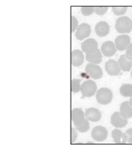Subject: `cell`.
I'll return each mask as SVG.
<instances>
[{"label": "cell", "instance_id": "cell-1", "mask_svg": "<svg viewBox=\"0 0 132 148\" xmlns=\"http://www.w3.org/2000/svg\"><path fill=\"white\" fill-rule=\"evenodd\" d=\"M116 30L121 34H128L132 30V20L127 16L118 17L116 22Z\"/></svg>", "mask_w": 132, "mask_h": 148}, {"label": "cell", "instance_id": "cell-2", "mask_svg": "<svg viewBox=\"0 0 132 148\" xmlns=\"http://www.w3.org/2000/svg\"><path fill=\"white\" fill-rule=\"evenodd\" d=\"M113 92L107 88H102L96 92V100L101 105H108L113 100Z\"/></svg>", "mask_w": 132, "mask_h": 148}, {"label": "cell", "instance_id": "cell-3", "mask_svg": "<svg viewBox=\"0 0 132 148\" xmlns=\"http://www.w3.org/2000/svg\"><path fill=\"white\" fill-rule=\"evenodd\" d=\"M81 93L85 98H90L97 92V85L95 81L86 80L82 84Z\"/></svg>", "mask_w": 132, "mask_h": 148}, {"label": "cell", "instance_id": "cell-4", "mask_svg": "<svg viewBox=\"0 0 132 148\" xmlns=\"http://www.w3.org/2000/svg\"><path fill=\"white\" fill-rule=\"evenodd\" d=\"M92 139L96 142H103L107 139L108 135V130L102 126H97L92 130L91 133Z\"/></svg>", "mask_w": 132, "mask_h": 148}, {"label": "cell", "instance_id": "cell-5", "mask_svg": "<svg viewBox=\"0 0 132 148\" xmlns=\"http://www.w3.org/2000/svg\"><path fill=\"white\" fill-rule=\"evenodd\" d=\"M85 71L87 74L89 75L90 77L94 79H99L103 77V72L102 69L98 64H95L89 63L85 67Z\"/></svg>", "mask_w": 132, "mask_h": 148}, {"label": "cell", "instance_id": "cell-6", "mask_svg": "<svg viewBox=\"0 0 132 148\" xmlns=\"http://www.w3.org/2000/svg\"><path fill=\"white\" fill-rule=\"evenodd\" d=\"M105 69L107 73L111 76H118L121 72V66L118 62L114 59H110L105 63Z\"/></svg>", "mask_w": 132, "mask_h": 148}, {"label": "cell", "instance_id": "cell-7", "mask_svg": "<svg viewBox=\"0 0 132 148\" xmlns=\"http://www.w3.org/2000/svg\"><path fill=\"white\" fill-rule=\"evenodd\" d=\"M91 33V27L88 23H82L78 26L75 31V37L77 40H82L90 36Z\"/></svg>", "mask_w": 132, "mask_h": 148}, {"label": "cell", "instance_id": "cell-8", "mask_svg": "<svg viewBox=\"0 0 132 148\" xmlns=\"http://www.w3.org/2000/svg\"><path fill=\"white\" fill-rule=\"evenodd\" d=\"M130 43H131V38L129 35H120L117 36L115 39L116 47L118 51H121L127 50Z\"/></svg>", "mask_w": 132, "mask_h": 148}, {"label": "cell", "instance_id": "cell-9", "mask_svg": "<svg viewBox=\"0 0 132 148\" xmlns=\"http://www.w3.org/2000/svg\"><path fill=\"white\" fill-rule=\"evenodd\" d=\"M111 123L116 128H123L128 124V119L124 118L120 112H114L111 117Z\"/></svg>", "mask_w": 132, "mask_h": 148}, {"label": "cell", "instance_id": "cell-10", "mask_svg": "<svg viewBox=\"0 0 132 148\" xmlns=\"http://www.w3.org/2000/svg\"><path fill=\"white\" fill-rule=\"evenodd\" d=\"M116 47L115 43L112 42L111 40H108L103 43L101 46V52L103 55L106 57H111L114 56L116 52Z\"/></svg>", "mask_w": 132, "mask_h": 148}, {"label": "cell", "instance_id": "cell-11", "mask_svg": "<svg viewBox=\"0 0 132 148\" xmlns=\"http://www.w3.org/2000/svg\"><path fill=\"white\" fill-rule=\"evenodd\" d=\"M98 42L94 38H88L84 40L81 44L82 51L85 53H90L98 49Z\"/></svg>", "mask_w": 132, "mask_h": 148}, {"label": "cell", "instance_id": "cell-12", "mask_svg": "<svg viewBox=\"0 0 132 148\" xmlns=\"http://www.w3.org/2000/svg\"><path fill=\"white\" fill-rule=\"evenodd\" d=\"M85 118V113L81 108H76L72 111V121L75 127L82 124Z\"/></svg>", "mask_w": 132, "mask_h": 148}, {"label": "cell", "instance_id": "cell-13", "mask_svg": "<svg viewBox=\"0 0 132 148\" xmlns=\"http://www.w3.org/2000/svg\"><path fill=\"white\" fill-rule=\"evenodd\" d=\"M85 117L92 122H98L102 118L101 111L95 108H89L85 111Z\"/></svg>", "mask_w": 132, "mask_h": 148}, {"label": "cell", "instance_id": "cell-14", "mask_svg": "<svg viewBox=\"0 0 132 148\" xmlns=\"http://www.w3.org/2000/svg\"><path fill=\"white\" fill-rule=\"evenodd\" d=\"M112 137L114 143L116 144H126L128 141V135L127 134L118 130V128L115 129L112 131Z\"/></svg>", "mask_w": 132, "mask_h": 148}, {"label": "cell", "instance_id": "cell-15", "mask_svg": "<svg viewBox=\"0 0 132 148\" xmlns=\"http://www.w3.org/2000/svg\"><path fill=\"white\" fill-rule=\"evenodd\" d=\"M85 61L83 51L80 50H74L72 52V66H82Z\"/></svg>", "mask_w": 132, "mask_h": 148}, {"label": "cell", "instance_id": "cell-16", "mask_svg": "<svg viewBox=\"0 0 132 148\" xmlns=\"http://www.w3.org/2000/svg\"><path fill=\"white\" fill-rule=\"evenodd\" d=\"M85 58L89 63L98 64L103 60V53L101 51L98 49L96 51L92 52V53H86Z\"/></svg>", "mask_w": 132, "mask_h": 148}, {"label": "cell", "instance_id": "cell-17", "mask_svg": "<svg viewBox=\"0 0 132 148\" xmlns=\"http://www.w3.org/2000/svg\"><path fill=\"white\" fill-rule=\"evenodd\" d=\"M110 32V26L108 23L101 21L95 25V33L99 37H105Z\"/></svg>", "mask_w": 132, "mask_h": 148}, {"label": "cell", "instance_id": "cell-18", "mask_svg": "<svg viewBox=\"0 0 132 148\" xmlns=\"http://www.w3.org/2000/svg\"><path fill=\"white\" fill-rule=\"evenodd\" d=\"M118 64L123 72H129L132 69V60L128 59L126 54L121 55L118 59Z\"/></svg>", "mask_w": 132, "mask_h": 148}, {"label": "cell", "instance_id": "cell-19", "mask_svg": "<svg viewBox=\"0 0 132 148\" xmlns=\"http://www.w3.org/2000/svg\"><path fill=\"white\" fill-rule=\"evenodd\" d=\"M119 112L127 119L132 118V106L129 101H124L121 104Z\"/></svg>", "mask_w": 132, "mask_h": 148}, {"label": "cell", "instance_id": "cell-20", "mask_svg": "<svg viewBox=\"0 0 132 148\" xmlns=\"http://www.w3.org/2000/svg\"><path fill=\"white\" fill-rule=\"evenodd\" d=\"M120 93L122 96L126 98L132 97V85L131 84H124L120 88Z\"/></svg>", "mask_w": 132, "mask_h": 148}, {"label": "cell", "instance_id": "cell-21", "mask_svg": "<svg viewBox=\"0 0 132 148\" xmlns=\"http://www.w3.org/2000/svg\"><path fill=\"white\" fill-rule=\"evenodd\" d=\"M80 79H72V87H71V90H72V92H74V93H77L79 91H81V86H82V85L80 84Z\"/></svg>", "mask_w": 132, "mask_h": 148}, {"label": "cell", "instance_id": "cell-22", "mask_svg": "<svg viewBox=\"0 0 132 148\" xmlns=\"http://www.w3.org/2000/svg\"><path fill=\"white\" fill-rule=\"evenodd\" d=\"M89 121H90L89 120H88L87 119H85L82 124H79L78 127H75V128H76L78 132H82V133L87 132L89 131V130H90Z\"/></svg>", "mask_w": 132, "mask_h": 148}, {"label": "cell", "instance_id": "cell-23", "mask_svg": "<svg viewBox=\"0 0 132 148\" xmlns=\"http://www.w3.org/2000/svg\"><path fill=\"white\" fill-rule=\"evenodd\" d=\"M128 7H113L112 11L114 14L116 16H122L127 12Z\"/></svg>", "mask_w": 132, "mask_h": 148}, {"label": "cell", "instance_id": "cell-24", "mask_svg": "<svg viewBox=\"0 0 132 148\" xmlns=\"http://www.w3.org/2000/svg\"><path fill=\"white\" fill-rule=\"evenodd\" d=\"M80 10L84 16H90L95 12V7H82Z\"/></svg>", "mask_w": 132, "mask_h": 148}, {"label": "cell", "instance_id": "cell-25", "mask_svg": "<svg viewBox=\"0 0 132 148\" xmlns=\"http://www.w3.org/2000/svg\"><path fill=\"white\" fill-rule=\"evenodd\" d=\"M108 7H95V12L98 15H104L108 12Z\"/></svg>", "mask_w": 132, "mask_h": 148}, {"label": "cell", "instance_id": "cell-26", "mask_svg": "<svg viewBox=\"0 0 132 148\" xmlns=\"http://www.w3.org/2000/svg\"><path fill=\"white\" fill-rule=\"evenodd\" d=\"M78 26H79V24H78V20H77V18L74 16H72V18H71V31L72 33H75V31L77 29Z\"/></svg>", "mask_w": 132, "mask_h": 148}, {"label": "cell", "instance_id": "cell-27", "mask_svg": "<svg viewBox=\"0 0 132 148\" xmlns=\"http://www.w3.org/2000/svg\"><path fill=\"white\" fill-rule=\"evenodd\" d=\"M77 132L76 128H72L71 130V143H74L76 141L77 138Z\"/></svg>", "mask_w": 132, "mask_h": 148}, {"label": "cell", "instance_id": "cell-28", "mask_svg": "<svg viewBox=\"0 0 132 148\" xmlns=\"http://www.w3.org/2000/svg\"><path fill=\"white\" fill-rule=\"evenodd\" d=\"M125 54L128 59L132 60V43H130V45L128 46V48L127 49Z\"/></svg>", "mask_w": 132, "mask_h": 148}, {"label": "cell", "instance_id": "cell-29", "mask_svg": "<svg viewBox=\"0 0 132 148\" xmlns=\"http://www.w3.org/2000/svg\"><path fill=\"white\" fill-rule=\"evenodd\" d=\"M126 134L128 135V141H127V143L132 144V128L127 130L126 131Z\"/></svg>", "mask_w": 132, "mask_h": 148}, {"label": "cell", "instance_id": "cell-30", "mask_svg": "<svg viewBox=\"0 0 132 148\" xmlns=\"http://www.w3.org/2000/svg\"><path fill=\"white\" fill-rule=\"evenodd\" d=\"M129 102H130V104H131V105L132 106V97H131V98H130Z\"/></svg>", "mask_w": 132, "mask_h": 148}, {"label": "cell", "instance_id": "cell-31", "mask_svg": "<svg viewBox=\"0 0 132 148\" xmlns=\"http://www.w3.org/2000/svg\"><path fill=\"white\" fill-rule=\"evenodd\" d=\"M131 78H132V69H131Z\"/></svg>", "mask_w": 132, "mask_h": 148}]
</instances>
